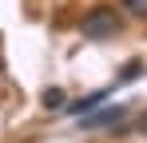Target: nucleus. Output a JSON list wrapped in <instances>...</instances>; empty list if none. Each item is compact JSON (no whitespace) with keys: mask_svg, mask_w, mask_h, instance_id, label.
Masks as SVG:
<instances>
[{"mask_svg":"<svg viewBox=\"0 0 147 143\" xmlns=\"http://www.w3.org/2000/svg\"><path fill=\"white\" fill-rule=\"evenodd\" d=\"M80 32H84L88 40H107V36H115V32H119V16H115V8L99 4V8H92V12H84Z\"/></svg>","mask_w":147,"mask_h":143,"instance_id":"1","label":"nucleus"},{"mask_svg":"<svg viewBox=\"0 0 147 143\" xmlns=\"http://www.w3.org/2000/svg\"><path fill=\"white\" fill-rule=\"evenodd\" d=\"M123 115H127L123 103H107V107H99V111H92V115H84V119H80V127H88V131L115 127V123H123Z\"/></svg>","mask_w":147,"mask_h":143,"instance_id":"2","label":"nucleus"},{"mask_svg":"<svg viewBox=\"0 0 147 143\" xmlns=\"http://www.w3.org/2000/svg\"><path fill=\"white\" fill-rule=\"evenodd\" d=\"M103 99H107V92H92V95H84V99H76V103H68L64 111H68V115H80V119H84V115H92V111H96Z\"/></svg>","mask_w":147,"mask_h":143,"instance_id":"3","label":"nucleus"},{"mask_svg":"<svg viewBox=\"0 0 147 143\" xmlns=\"http://www.w3.org/2000/svg\"><path fill=\"white\" fill-rule=\"evenodd\" d=\"M40 103H44V107H60V111H64V103H68V95H64V88H44V95H40Z\"/></svg>","mask_w":147,"mask_h":143,"instance_id":"4","label":"nucleus"},{"mask_svg":"<svg viewBox=\"0 0 147 143\" xmlns=\"http://www.w3.org/2000/svg\"><path fill=\"white\" fill-rule=\"evenodd\" d=\"M139 72H143V60H139V56H135V60H127V64L119 68V84H135V80H139Z\"/></svg>","mask_w":147,"mask_h":143,"instance_id":"5","label":"nucleus"},{"mask_svg":"<svg viewBox=\"0 0 147 143\" xmlns=\"http://www.w3.org/2000/svg\"><path fill=\"white\" fill-rule=\"evenodd\" d=\"M123 12H131V16L147 20V0H123Z\"/></svg>","mask_w":147,"mask_h":143,"instance_id":"6","label":"nucleus"}]
</instances>
